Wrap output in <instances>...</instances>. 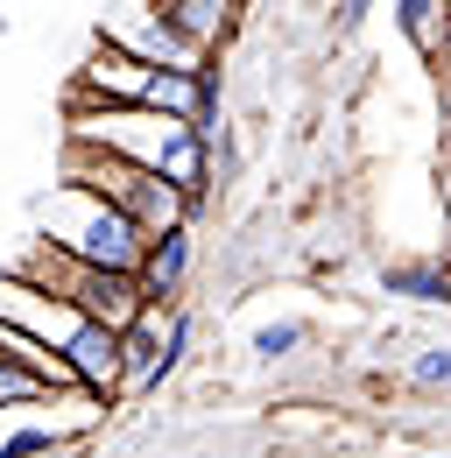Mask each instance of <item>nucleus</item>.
Returning a JSON list of instances; mask_svg holds the SVG:
<instances>
[{"label":"nucleus","instance_id":"4","mask_svg":"<svg viewBox=\"0 0 451 458\" xmlns=\"http://www.w3.org/2000/svg\"><path fill=\"white\" fill-rule=\"evenodd\" d=\"M14 283L43 289V296H56V303H71L85 325H99V332H134V318L149 310L141 303V289H134V276H106V268H78V261H64V254H50L43 240H29L21 254H14V268H7Z\"/></svg>","mask_w":451,"mask_h":458},{"label":"nucleus","instance_id":"16","mask_svg":"<svg viewBox=\"0 0 451 458\" xmlns=\"http://www.w3.org/2000/svg\"><path fill=\"white\" fill-rule=\"evenodd\" d=\"M360 14H374V0H345V21H360Z\"/></svg>","mask_w":451,"mask_h":458},{"label":"nucleus","instance_id":"11","mask_svg":"<svg viewBox=\"0 0 451 458\" xmlns=\"http://www.w3.org/2000/svg\"><path fill=\"white\" fill-rule=\"evenodd\" d=\"M56 388L43 381V374H29L21 360H7L0 352V416H14V409H36V402H50Z\"/></svg>","mask_w":451,"mask_h":458},{"label":"nucleus","instance_id":"10","mask_svg":"<svg viewBox=\"0 0 451 458\" xmlns=\"http://www.w3.org/2000/svg\"><path fill=\"white\" fill-rule=\"evenodd\" d=\"M169 14V29L198 50V57H219V43L233 36V21H240V7L247 0H156Z\"/></svg>","mask_w":451,"mask_h":458},{"label":"nucleus","instance_id":"2","mask_svg":"<svg viewBox=\"0 0 451 458\" xmlns=\"http://www.w3.org/2000/svg\"><path fill=\"white\" fill-rule=\"evenodd\" d=\"M71 99L85 106H127V114H163L198 127L205 141L219 134V64L198 71V78H176V71H156V64H134L120 50H92L71 78Z\"/></svg>","mask_w":451,"mask_h":458},{"label":"nucleus","instance_id":"14","mask_svg":"<svg viewBox=\"0 0 451 458\" xmlns=\"http://www.w3.org/2000/svg\"><path fill=\"white\" fill-rule=\"evenodd\" d=\"M409 381H416V388H451V345H423V352L409 360Z\"/></svg>","mask_w":451,"mask_h":458},{"label":"nucleus","instance_id":"8","mask_svg":"<svg viewBox=\"0 0 451 458\" xmlns=\"http://www.w3.org/2000/svg\"><path fill=\"white\" fill-rule=\"evenodd\" d=\"M99 416L106 409H78V416H43V402L36 409H14V416H0L7 423L0 430V458H56L71 437H85Z\"/></svg>","mask_w":451,"mask_h":458},{"label":"nucleus","instance_id":"9","mask_svg":"<svg viewBox=\"0 0 451 458\" xmlns=\"http://www.w3.org/2000/svg\"><path fill=\"white\" fill-rule=\"evenodd\" d=\"M183 276H191V226L149 240V254H141V268H134V289H141L149 310H169V303L183 296Z\"/></svg>","mask_w":451,"mask_h":458},{"label":"nucleus","instance_id":"6","mask_svg":"<svg viewBox=\"0 0 451 458\" xmlns=\"http://www.w3.org/2000/svg\"><path fill=\"white\" fill-rule=\"evenodd\" d=\"M99 50H120V57L156 64V71H176V78L212 71V57H198V50L169 29V14L156 7V0H113L106 14H99Z\"/></svg>","mask_w":451,"mask_h":458},{"label":"nucleus","instance_id":"12","mask_svg":"<svg viewBox=\"0 0 451 458\" xmlns=\"http://www.w3.org/2000/svg\"><path fill=\"white\" fill-rule=\"evenodd\" d=\"M388 289L395 296H416V303H451V276L445 268H423V261H416V268H395Z\"/></svg>","mask_w":451,"mask_h":458},{"label":"nucleus","instance_id":"7","mask_svg":"<svg viewBox=\"0 0 451 458\" xmlns=\"http://www.w3.org/2000/svg\"><path fill=\"white\" fill-rule=\"evenodd\" d=\"M191 345V310L169 303V310H141L134 332H120V395H149L163 374H176Z\"/></svg>","mask_w":451,"mask_h":458},{"label":"nucleus","instance_id":"1","mask_svg":"<svg viewBox=\"0 0 451 458\" xmlns=\"http://www.w3.org/2000/svg\"><path fill=\"white\" fill-rule=\"evenodd\" d=\"M64 127H71V134H64V148H92V156H113V163H134V170L163 176L191 212H198V205H205V191H212L205 134H198V127H183V120L71 99V106H64Z\"/></svg>","mask_w":451,"mask_h":458},{"label":"nucleus","instance_id":"3","mask_svg":"<svg viewBox=\"0 0 451 458\" xmlns=\"http://www.w3.org/2000/svg\"><path fill=\"white\" fill-rule=\"evenodd\" d=\"M50 254L64 261H78V268H106V276H134L141 268V254H149V240L127 226L113 205H99L92 191H78V183H56L50 198H43V233H36Z\"/></svg>","mask_w":451,"mask_h":458},{"label":"nucleus","instance_id":"15","mask_svg":"<svg viewBox=\"0 0 451 458\" xmlns=\"http://www.w3.org/2000/svg\"><path fill=\"white\" fill-rule=\"evenodd\" d=\"M303 339H311L303 325H261V332H254V352H261V360H282V352H296Z\"/></svg>","mask_w":451,"mask_h":458},{"label":"nucleus","instance_id":"17","mask_svg":"<svg viewBox=\"0 0 451 458\" xmlns=\"http://www.w3.org/2000/svg\"><path fill=\"white\" fill-rule=\"evenodd\" d=\"M438 50H445V64H451V0H445V36H438Z\"/></svg>","mask_w":451,"mask_h":458},{"label":"nucleus","instance_id":"13","mask_svg":"<svg viewBox=\"0 0 451 458\" xmlns=\"http://www.w3.org/2000/svg\"><path fill=\"white\" fill-rule=\"evenodd\" d=\"M395 21H402V36H409V43L438 50V0H395Z\"/></svg>","mask_w":451,"mask_h":458},{"label":"nucleus","instance_id":"5","mask_svg":"<svg viewBox=\"0 0 451 458\" xmlns=\"http://www.w3.org/2000/svg\"><path fill=\"white\" fill-rule=\"evenodd\" d=\"M64 183H78V191H92L99 205H113L141 240H163V233L191 226V205L169 191L163 176L134 170V163H113V156H92V148H64Z\"/></svg>","mask_w":451,"mask_h":458}]
</instances>
